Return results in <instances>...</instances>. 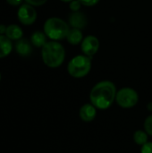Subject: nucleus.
Returning a JSON list of instances; mask_svg holds the SVG:
<instances>
[{
    "label": "nucleus",
    "mask_w": 152,
    "mask_h": 153,
    "mask_svg": "<svg viewBox=\"0 0 152 153\" xmlns=\"http://www.w3.org/2000/svg\"><path fill=\"white\" fill-rule=\"evenodd\" d=\"M116 87L110 81H102L94 85L90 93V103L98 109L105 110L116 100Z\"/></svg>",
    "instance_id": "f257e3e1"
},
{
    "label": "nucleus",
    "mask_w": 152,
    "mask_h": 153,
    "mask_svg": "<svg viewBox=\"0 0 152 153\" xmlns=\"http://www.w3.org/2000/svg\"><path fill=\"white\" fill-rule=\"evenodd\" d=\"M44 64L50 68L59 67L65 61V50L62 44L56 41L47 42L41 49Z\"/></svg>",
    "instance_id": "f03ea898"
},
{
    "label": "nucleus",
    "mask_w": 152,
    "mask_h": 153,
    "mask_svg": "<svg viewBox=\"0 0 152 153\" xmlns=\"http://www.w3.org/2000/svg\"><path fill=\"white\" fill-rule=\"evenodd\" d=\"M68 24L57 17L48 18L44 23V33L47 38L53 40H61L66 39L69 31Z\"/></svg>",
    "instance_id": "7ed1b4c3"
},
{
    "label": "nucleus",
    "mask_w": 152,
    "mask_h": 153,
    "mask_svg": "<svg viewBox=\"0 0 152 153\" xmlns=\"http://www.w3.org/2000/svg\"><path fill=\"white\" fill-rule=\"evenodd\" d=\"M91 69V58L85 55L74 56L68 63L67 71L73 78H82L86 76Z\"/></svg>",
    "instance_id": "20e7f679"
},
{
    "label": "nucleus",
    "mask_w": 152,
    "mask_h": 153,
    "mask_svg": "<svg viewBox=\"0 0 152 153\" xmlns=\"http://www.w3.org/2000/svg\"><path fill=\"white\" fill-rule=\"evenodd\" d=\"M116 101L117 105L123 108H131L137 105L139 101V94L132 88H122L116 92Z\"/></svg>",
    "instance_id": "39448f33"
},
{
    "label": "nucleus",
    "mask_w": 152,
    "mask_h": 153,
    "mask_svg": "<svg viewBox=\"0 0 152 153\" xmlns=\"http://www.w3.org/2000/svg\"><path fill=\"white\" fill-rule=\"evenodd\" d=\"M17 17L22 24L31 25L37 19V12L32 5L25 4L21 5V7L18 9Z\"/></svg>",
    "instance_id": "423d86ee"
},
{
    "label": "nucleus",
    "mask_w": 152,
    "mask_h": 153,
    "mask_svg": "<svg viewBox=\"0 0 152 153\" xmlns=\"http://www.w3.org/2000/svg\"><path fill=\"white\" fill-rule=\"evenodd\" d=\"M82 51L87 56H93L99 48V40L93 35H89L82 41Z\"/></svg>",
    "instance_id": "0eeeda50"
},
{
    "label": "nucleus",
    "mask_w": 152,
    "mask_h": 153,
    "mask_svg": "<svg viewBox=\"0 0 152 153\" xmlns=\"http://www.w3.org/2000/svg\"><path fill=\"white\" fill-rule=\"evenodd\" d=\"M80 118L84 122H91L97 116V108L91 103H86L82 106L79 111Z\"/></svg>",
    "instance_id": "6e6552de"
},
{
    "label": "nucleus",
    "mask_w": 152,
    "mask_h": 153,
    "mask_svg": "<svg viewBox=\"0 0 152 153\" xmlns=\"http://www.w3.org/2000/svg\"><path fill=\"white\" fill-rule=\"evenodd\" d=\"M69 23L73 28L82 30L87 25V18L83 13L73 12L69 16Z\"/></svg>",
    "instance_id": "1a4fd4ad"
},
{
    "label": "nucleus",
    "mask_w": 152,
    "mask_h": 153,
    "mask_svg": "<svg viewBox=\"0 0 152 153\" xmlns=\"http://www.w3.org/2000/svg\"><path fill=\"white\" fill-rule=\"evenodd\" d=\"M15 50L17 54L22 56H28L31 53V45L30 42L25 39H18L17 42L15 43Z\"/></svg>",
    "instance_id": "9d476101"
},
{
    "label": "nucleus",
    "mask_w": 152,
    "mask_h": 153,
    "mask_svg": "<svg viewBox=\"0 0 152 153\" xmlns=\"http://www.w3.org/2000/svg\"><path fill=\"white\" fill-rule=\"evenodd\" d=\"M5 36L11 40H18L22 38L23 31L20 26L16 24H11L6 27Z\"/></svg>",
    "instance_id": "9b49d317"
},
{
    "label": "nucleus",
    "mask_w": 152,
    "mask_h": 153,
    "mask_svg": "<svg viewBox=\"0 0 152 153\" xmlns=\"http://www.w3.org/2000/svg\"><path fill=\"white\" fill-rule=\"evenodd\" d=\"M13 49L12 40L6 36L0 35V58L7 56Z\"/></svg>",
    "instance_id": "f8f14e48"
},
{
    "label": "nucleus",
    "mask_w": 152,
    "mask_h": 153,
    "mask_svg": "<svg viewBox=\"0 0 152 153\" xmlns=\"http://www.w3.org/2000/svg\"><path fill=\"white\" fill-rule=\"evenodd\" d=\"M66 39L67 41L72 44V45H78L80 43H82L83 37H82V32L81 31V30L79 29H71L68 31V34L66 36Z\"/></svg>",
    "instance_id": "ddd939ff"
},
{
    "label": "nucleus",
    "mask_w": 152,
    "mask_h": 153,
    "mask_svg": "<svg viewBox=\"0 0 152 153\" xmlns=\"http://www.w3.org/2000/svg\"><path fill=\"white\" fill-rule=\"evenodd\" d=\"M46 36L47 35L41 31H35L32 33V35L30 37V42L33 46H35L37 48H42L47 43Z\"/></svg>",
    "instance_id": "4468645a"
},
{
    "label": "nucleus",
    "mask_w": 152,
    "mask_h": 153,
    "mask_svg": "<svg viewBox=\"0 0 152 153\" xmlns=\"http://www.w3.org/2000/svg\"><path fill=\"white\" fill-rule=\"evenodd\" d=\"M148 136L149 134L142 130H137L133 134V141L138 145H143L146 143H148Z\"/></svg>",
    "instance_id": "2eb2a0df"
},
{
    "label": "nucleus",
    "mask_w": 152,
    "mask_h": 153,
    "mask_svg": "<svg viewBox=\"0 0 152 153\" xmlns=\"http://www.w3.org/2000/svg\"><path fill=\"white\" fill-rule=\"evenodd\" d=\"M144 131L150 135L152 136V115H150L147 117V118L144 121Z\"/></svg>",
    "instance_id": "dca6fc26"
},
{
    "label": "nucleus",
    "mask_w": 152,
    "mask_h": 153,
    "mask_svg": "<svg viewBox=\"0 0 152 153\" xmlns=\"http://www.w3.org/2000/svg\"><path fill=\"white\" fill-rule=\"evenodd\" d=\"M82 4L80 3L79 0H73L70 2V9L73 12H78L81 8Z\"/></svg>",
    "instance_id": "f3484780"
},
{
    "label": "nucleus",
    "mask_w": 152,
    "mask_h": 153,
    "mask_svg": "<svg viewBox=\"0 0 152 153\" xmlns=\"http://www.w3.org/2000/svg\"><path fill=\"white\" fill-rule=\"evenodd\" d=\"M141 153H152V143L148 142L142 146Z\"/></svg>",
    "instance_id": "a211bd4d"
},
{
    "label": "nucleus",
    "mask_w": 152,
    "mask_h": 153,
    "mask_svg": "<svg viewBox=\"0 0 152 153\" xmlns=\"http://www.w3.org/2000/svg\"><path fill=\"white\" fill-rule=\"evenodd\" d=\"M27 4L32 5V6H39L44 4L47 0H25Z\"/></svg>",
    "instance_id": "6ab92c4d"
},
{
    "label": "nucleus",
    "mask_w": 152,
    "mask_h": 153,
    "mask_svg": "<svg viewBox=\"0 0 152 153\" xmlns=\"http://www.w3.org/2000/svg\"><path fill=\"white\" fill-rule=\"evenodd\" d=\"M79 1H80V3L82 5H85V6H93V5L97 4L99 0H79Z\"/></svg>",
    "instance_id": "aec40b11"
},
{
    "label": "nucleus",
    "mask_w": 152,
    "mask_h": 153,
    "mask_svg": "<svg viewBox=\"0 0 152 153\" xmlns=\"http://www.w3.org/2000/svg\"><path fill=\"white\" fill-rule=\"evenodd\" d=\"M6 2H7L9 4H11V5L17 6V5H19V4H22V0H6Z\"/></svg>",
    "instance_id": "412c9836"
},
{
    "label": "nucleus",
    "mask_w": 152,
    "mask_h": 153,
    "mask_svg": "<svg viewBox=\"0 0 152 153\" xmlns=\"http://www.w3.org/2000/svg\"><path fill=\"white\" fill-rule=\"evenodd\" d=\"M6 27L4 24H0V35H3V33H5Z\"/></svg>",
    "instance_id": "4be33fe9"
},
{
    "label": "nucleus",
    "mask_w": 152,
    "mask_h": 153,
    "mask_svg": "<svg viewBox=\"0 0 152 153\" xmlns=\"http://www.w3.org/2000/svg\"><path fill=\"white\" fill-rule=\"evenodd\" d=\"M148 108H149V110H152V103H149Z\"/></svg>",
    "instance_id": "5701e85b"
},
{
    "label": "nucleus",
    "mask_w": 152,
    "mask_h": 153,
    "mask_svg": "<svg viewBox=\"0 0 152 153\" xmlns=\"http://www.w3.org/2000/svg\"><path fill=\"white\" fill-rule=\"evenodd\" d=\"M60 1H62V2H65V3H70V2H72L73 0H60Z\"/></svg>",
    "instance_id": "b1692460"
},
{
    "label": "nucleus",
    "mask_w": 152,
    "mask_h": 153,
    "mask_svg": "<svg viewBox=\"0 0 152 153\" xmlns=\"http://www.w3.org/2000/svg\"><path fill=\"white\" fill-rule=\"evenodd\" d=\"M0 81H1V74H0Z\"/></svg>",
    "instance_id": "393cba45"
}]
</instances>
